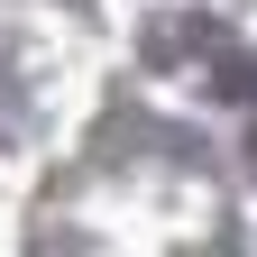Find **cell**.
<instances>
[{
  "instance_id": "1",
  "label": "cell",
  "mask_w": 257,
  "mask_h": 257,
  "mask_svg": "<svg viewBox=\"0 0 257 257\" xmlns=\"http://www.w3.org/2000/svg\"><path fill=\"white\" fill-rule=\"evenodd\" d=\"M248 156H257V138H248Z\"/></svg>"
}]
</instances>
